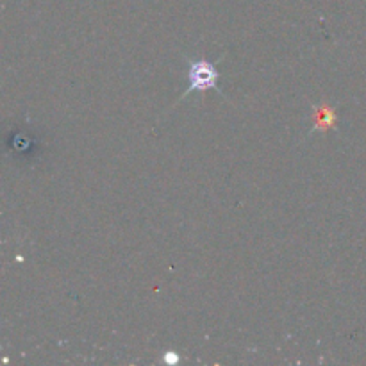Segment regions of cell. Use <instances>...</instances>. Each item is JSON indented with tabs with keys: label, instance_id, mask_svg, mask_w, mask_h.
<instances>
[{
	"label": "cell",
	"instance_id": "cell-1",
	"mask_svg": "<svg viewBox=\"0 0 366 366\" xmlns=\"http://www.w3.org/2000/svg\"><path fill=\"white\" fill-rule=\"evenodd\" d=\"M218 77H220V74H218V70L214 68L213 63H209V61L206 59H189L188 57V81H189V88L186 89L184 93L181 95V99H186V97L192 95L193 92H207V89H217L218 93H220L222 97L224 95V92L220 89V86H218Z\"/></svg>",
	"mask_w": 366,
	"mask_h": 366
},
{
	"label": "cell",
	"instance_id": "cell-2",
	"mask_svg": "<svg viewBox=\"0 0 366 366\" xmlns=\"http://www.w3.org/2000/svg\"><path fill=\"white\" fill-rule=\"evenodd\" d=\"M338 127V118H336V111L327 104H320V106L313 107V127H311L310 134L315 131H329V129Z\"/></svg>",
	"mask_w": 366,
	"mask_h": 366
},
{
	"label": "cell",
	"instance_id": "cell-3",
	"mask_svg": "<svg viewBox=\"0 0 366 366\" xmlns=\"http://www.w3.org/2000/svg\"><path fill=\"white\" fill-rule=\"evenodd\" d=\"M164 361H167V363H177L179 357H177V354H175V352H167V356H164Z\"/></svg>",
	"mask_w": 366,
	"mask_h": 366
}]
</instances>
